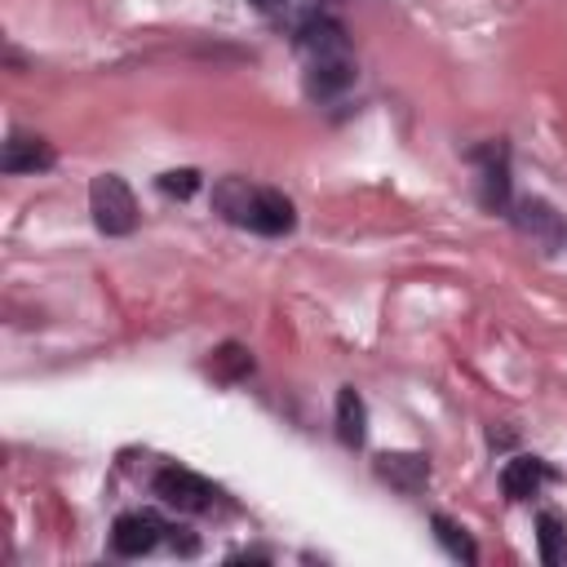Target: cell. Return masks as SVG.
Here are the masks:
<instances>
[{"instance_id": "3957f363", "label": "cell", "mask_w": 567, "mask_h": 567, "mask_svg": "<svg viewBox=\"0 0 567 567\" xmlns=\"http://www.w3.org/2000/svg\"><path fill=\"white\" fill-rule=\"evenodd\" d=\"M505 217H509V226H514L523 239H532L545 257H554L558 248H567V217H563L549 199H540V195L514 199Z\"/></svg>"}, {"instance_id": "8992f818", "label": "cell", "mask_w": 567, "mask_h": 567, "mask_svg": "<svg viewBox=\"0 0 567 567\" xmlns=\"http://www.w3.org/2000/svg\"><path fill=\"white\" fill-rule=\"evenodd\" d=\"M168 536H173V523H164L151 509H128V514H120L111 523V549L120 558H142V554H151Z\"/></svg>"}, {"instance_id": "9a60e30c", "label": "cell", "mask_w": 567, "mask_h": 567, "mask_svg": "<svg viewBox=\"0 0 567 567\" xmlns=\"http://www.w3.org/2000/svg\"><path fill=\"white\" fill-rule=\"evenodd\" d=\"M248 372H252V354H248L239 341H226V346L213 350V377L239 381V377H248Z\"/></svg>"}, {"instance_id": "e0dca14e", "label": "cell", "mask_w": 567, "mask_h": 567, "mask_svg": "<svg viewBox=\"0 0 567 567\" xmlns=\"http://www.w3.org/2000/svg\"><path fill=\"white\" fill-rule=\"evenodd\" d=\"M248 4H252L261 18H270V22H279V18L288 13V0H248Z\"/></svg>"}, {"instance_id": "4fadbf2b", "label": "cell", "mask_w": 567, "mask_h": 567, "mask_svg": "<svg viewBox=\"0 0 567 567\" xmlns=\"http://www.w3.org/2000/svg\"><path fill=\"white\" fill-rule=\"evenodd\" d=\"M430 527H434V536H439V545L456 558V563H478V545L470 540V532L461 527V523H452L447 514H430Z\"/></svg>"}, {"instance_id": "7c38bea8", "label": "cell", "mask_w": 567, "mask_h": 567, "mask_svg": "<svg viewBox=\"0 0 567 567\" xmlns=\"http://www.w3.org/2000/svg\"><path fill=\"white\" fill-rule=\"evenodd\" d=\"M337 439L346 447H363V439H368V403L354 385L337 390Z\"/></svg>"}, {"instance_id": "7a4b0ae2", "label": "cell", "mask_w": 567, "mask_h": 567, "mask_svg": "<svg viewBox=\"0 0 567 567\" xmlns=\"http://www.w3.org/2000/svg\"><path fill=\"white\" fill-rule=\"evenodd\" d=\"M89 213L102 235H133L137 230V199L120 173H97L89 182Z\"/></svg>"}, {"instance_id": "6da1fadb", "label": "cell", "mask_w": 567, "mask_h": 567, "mask_svg": "<svg viewBox=\"0 0 567 567\" xmlns=\"http://www.w3.org/2000/svg\"><path fill=\"white\" fill-rule=\"evenodd\" d=\"M213 213L230 226H244L252 235H266V239H279L297 226V204L275 190V186H257L239 173L230 177H217L213 182Z\"/></svg>"}, {"instance_id": "30bf717a", "label": "cell", "mask_w": 567, "mask_h": 567, "mask_svg": "<svg viewBox=\"0 0 567 567\" xmlns=\"http://www.w3.org/2000/svg\"><path fill=\"white\" fill-rule=\"evenodd\" d=\"M372 470H377V478H385L403 496H416L430 483V456L425 452H381Z\"/></svg>"}, {"instance_id": "5bb4252c", "label": "cell", "mask_w": 567, "mask_h": 567, "mask_svg": "<svg viewBox=\"0 0 567 567\" xmlns=\"http://www.w3.org/2000/svg\"><path fill=\"white\" fill-rule=\"evenodd\" d=\"M536 540H540V563H563L567 558V527H563V518L558 514H549V509H540L536 514Z\"/></svg>"}, {"instance_id": "8fae6325", "label": "cell", "mask_w": 567, "mask_h": 567, "mask_svg": "<svg viewBox=\"0 0 567 567\" xmlns=\"http://www.w3.org/2000/svg\"><path fill=\"white\" fill-rule=\"evenodd\" d=\"M545 483H554V465L540 461V456L518 452V456H509V461L501 465V492H505L509 501H527V496H536Z\"/></svg>"}, {"instance_id": "5b68a950", "label": "cell", "mask_w": 567, "mask_h": 567, "mask_svg": "<svg viewBox=\"0 0 567 567\" xmlns=\"http://www.w3.org/2000/svg\"><path fill=\"white\" fill-rule=\"evenodd\" d=\"M470 164L478 168V204L487 213H509V204H514L509 146L505 142H483V146L470 151Z\"/></svg>"}, {"instance_id": "277c9868", "label": "cell", "mask_w": 567, "mask_h": 567, "mask_svg": "<svg viewBox=\"0 0 567 567\" xmlns=\"http://www.w3.org/2000/svg\"><path fill=\"white\" fill-rule=\"evenodd\" d=\"M151 492H155L168 509H177V514H208V509L217 505V496H221L208 478H199V474L186 470V465H164V470H155Z\"/></svg>"}, {"instance_id": "ba28073f", "label": "cell", "mask_w": 567, "mask_h": 567, "mask_svg": "<svg viewBox=\"0 0 567 567\" xmlns=\"http://www.w3.org/2000/svg\"><path fill=\"white\" fill-rule=\"evenodd\" d=\"M354 84V58L332 53V58H306V93L315 102H332Z\"/></svg>"}, {"instance_id": "2e32d148", "label": "cell", "mask_w": 567, "mask_h": 567, "mask_svg": "<svg viewBox=\"0 0 567 567\" xmlns=\"http://www.w3.org/2000/svg\"><path fill=\"white\" fill-rule=\"evenodd\" d=\"M155 186H159L164 195H173V199H190V195L199 190V173H195V168H168V173L155 177Z\"/></svg>"}, {"instance_id": "9c48e42d", "label": "cell", "mask_w": 567, "mask_h": 567, "mask_svg": "<svg viewBox=\"0 0 567 567\" xmlns=\"http://www.w3.org/2000/svg\"><path fill=\"white\" fill-rule=\"evenodd\" d=\"M53 164H58L53 146L44 137H35V133H9V142L0 151V168L9 177H18V173H49Z\"/></svg>"}, {"instance_id": "52a82bcc", "label": "cell", "mask_w": 567, "mask_h": 567, "mask_svg": "<svg viewBox=\"0 0 567 567\" xmlns=\"http://www.w3.org/2000/svg\"><path fill=\"white\" fill-rule=\"evenodd\" d=\"M292 44H297L306 58L350 53V35H346V27H341L332 13H319V9H310V13H301V18L292 22Z\"/></svg>"}]
</instances>
